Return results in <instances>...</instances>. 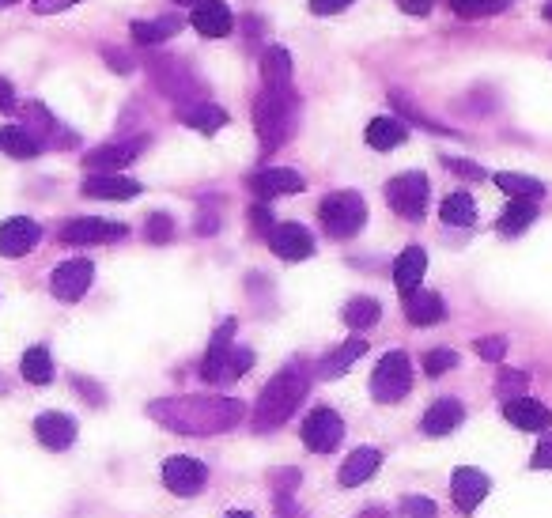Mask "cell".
<instances>
[{"label": "cell", "instance_id": "6da1fadb", "mask_svg": "<svg viewBox=\"0 0 552 518\" xmlns=\"http://www.w3.org/2000/svg\"><path fill=\"white\" fill-rule=\"evenodd\" d=\"M148 416L174 435H220L242 424V401L235 398H163L148 405Z\"/></svg>", "mask_w": 552, "mask_h": 518}, {"label": "cell", "instance_id": "7a4b0ae2", "mask_svg": "<svg viewBox=\"0 0 552 518\" xmlns=\"http://www.w3.org/2000/svg\"><path fill=\"white\" fill-rule=\"evenodd\" d=\"M307 386H311V371L303 363L280 367L273 379L265 382L258 405H254V416H250L254 432H273V428H280L299 409V401L307 398Z\"/></svg>", "mask_w": 552, "mask_h": 518}, {"label": "cell", "instance_id": "3957f363", "mask_svg": "<svg viewBox=\"0 0 552 518\" xmlns=\"http://www.w3.org/2000/svg\"><path fill=\"white\" fill-rule=\"evenodd\" d=\"M295 91L284 87V91H269L261 87L258 99H254V129H258L261 152H276L284 140L292 137L295 129Z\"/></svg>", "mask_w": 552, "mask_h": 518}, {"label": "cell", "instance_id": "277c9868", "mask_svg": "<svg viewBox=\"0 0 552 518\" xmlns=\"http://www.w3.org/2000/svg\"><path fill=\"white\" fill-rule=\"evenodd\" d=\"M318 220L333 239H352L367 224V205L356 190H337L318 205Z\"/></svg>", "mask_w": 552, "mask_h": 518}, {"label": "cell", "instance_id": "5b68a950", "mask_svg": "<svg viewBox=\"0 0 552 518\" xmlns=\"http://www.w3.org/2000/svg\"><path fill=\"white\" fill-rule=\"evenodd\" d=\"M413 390V363L405 352H386L379 363H375V375H371V398L379 405H397Z\"/></svg>", "mask_w": 552, "mask_h": 518}, {"label": "cell", "instance_id": "8992f818", "mask_svg": "<svg viewBox=\"0 0 552 518\" xmlns=\"http://www.w3.org/2000/svg\"><path fill=\"white\" fill-rule=\"evenodd\" d=\"M386 201H390V208H394L397 216H405V220H424L428 201H432V193H428V174L405 171V174H397V178H390Z\"/></svg>", "mask_w": 552, "mask_h": 518}, {"label": "cell", "instance_id": "52a82bcc", "mask_svg": "<svg viewBox=\"0 0 552 518\" xmlns=\"http://www.w3.org/2000/svg\"><path fill=\"white\" fill-rule=\"evenodd\" d=\"M163 484L171 488L174 496L190 500V496H197V492L208 484V469H205V462H197L190 454H174V458L163 462Z\"/></svg>", "mask_w": 552, "mask_h": 518}, {"label": "cell", "instance_id": "ba28073f", "mask_svg": "<svg viewBox=\"0 0 552 518\" xmlns=\"http://www.w3.org/2000/svg\"><path fill=\"white\" fill-rule=\"evenodd\" d=\"M345 439V420L333 413V409H314L307 420H303V447L314 450V454H329V450L341 447Z\"/></svg>", "mask_w": 552, "mask_h": 518}, {"label": "cell", "instance_id": "9c48e42d", "mask_svg": "<svg viewBox=\"0 0 552 518\" xmlns=\"http://www.w3.org/2000/svg\"><path fill=\"white\" fill-rule=\"evenodd\" d=\"M129 235V227L118 220H99V216H80L61 227V242L69 246H95V242H121Z\"/></svg>", "mask_w": 552, "mask_h": 518}, {"label": "cell", "instance_id": "30bf717a", "mask_svg": "<svg viewBox=\"0 0 552 518\" xmlns=\"http://www.w3.org/2000/svg\"><path fill=\"white\" fill-rule=\"evenodd\" d=\"M91 280H95V265H91L87 258L61 261L50 277V292L57 295L61 303H76V299H84L87 295Z\"/></svg>", "mask_w": 552, "mask_h": 518}, {"label": "cell", "instance_id": "8fae6325", "mask_svg": "<svg viewBox=\"0 0 552 518\" xmlns=\"http://www.w3.org/2000/svg\"><path fill=\"white\" fill-rule=\"evenodd\" d=\"M488 492H492V481L484 477L481 469L458 466L450 473V496H454V507H458V511H466V515L469 511H477Z\"/></svg>", "mask_w": 552, "mask_h": 518}, {"label": "cell", "instance_id": "7c38bea8", "mask_svg": "<svg viewBox=\"0 0 552 518\" xmlns=\"http://www.w3.org/2000/svg\"><path fill=\"white\" fill-rule=\"evenodd\" d=\"M265 239L280 261H303L314 254V235L303 224H276Z\"/></svg>", "mask_w": 552, "mask_h": 518}, {"label": "cell", "instance_id": "4fadbf2b", "mask_svg": "<svg viewBox=\"0 0 552 518\" xmlns=\"http://www.w3.org/2000/svg\"><path fill=\"white\" fill-rule=\"evenodd\" d=\"M38 239H42V227L35 220L12 216V220L0 224V258H23V254L35 250Z\"/></svg>", "mask_w": 552, "mask_h": 518}, {"label": "cell", "instance_id": "5bb4252c", "mask_svg": "<svg viewBox=\"0 0 552 518\" xmlns=\"http://www.w3.org/2000/svg\"><path fill=\"white\" fill-rule=\"evenodd\" d=\"M140 148H144V140H121V144H103V148L87 152V156H84V167H87V171H95V174H118L121 167H129V163L140 156Z\"/></svg>", "mask_w": 552, "mask_h": 518}, {"label": "cell", "instance_id": "9a60e30c", "mask_svg": "<svg viewBox=\"0 0 552 518\" xmlns=\"http://www.w3.org/2000/svg\"><path fill=\"white\" fill-rule=\"evenodd\" d=\"M193 31L205 38H224L235 31V16H231V8H227L224 0H201L197 8H193Z\"/></svg>", "mask_w": 552, "mask_h": 518}, {"label": "cell", "instance_id": "2e32d148", "mask_svg": "<svg viewBox=\"0 0 552 518\" xmlns=\"http://www.w3.org/2000/svg\"><path fill=\"white\" fill-rule=\"evenodd\" d=\"M80 190L84 197H99V201H133L140 193V182L125 174H87Z\"/></svg>", "mask_w": 552, "mask_h": 518}, {"label": "cell", "instance_id": "e0dca14e", "mask_svg": "<svg viewBox=\"0 0 552 518\" xmlns=\"http://www.w3.org/2000/svg\"><path fill=\"white\" fill-rule=\"evenodd\" d=\"M250 190L258 193L261 201H269V197H284V193H303V178L292 167H265V171L250 174Z\"/></svg>", "mask_w": 552, "mask_h": 518}, {"label": "cell", "instance_id": "ac0fdd59", "mask_svg": "<svg viewBox=\"0 0 552 518\" xmlns=\"http://www.w3.org/2000/svg\"><path fill=\"white\" fill-rule=\"evenodd\" d=\"M503 416H507V424L518 428V432H549L552 424V413L534 398H515L503 405Z\"/></svg>", "mask_w": 552, "mask_h": 518}, {"label": "cell", "instance_id": "d6986e66", "mask_svg": "<svg viewBox=\"0 0 552 518\" xmlns=\"http://www.w3.org/2000/svg\"><path fill=\"white\" fill-rule=\"evenodd\" d=\"M35 435L46 450H69L76 443V420L69 413H42L35 420Z\"/></svg>", "mask_w": 552, "mask_h": 518}, {"label": "cell", "instance_id": "ffe728a7", "mask_svg": "<svg viewBox=\"0 0 552 518\" xmlns=\"http://www.w3.org/2000/svg\"><path fill=\"white\" fill-rule=\"evenodd\" d=\"M401 299H405V318H409L413 326H435V322L447 318V303H443V295L439 292L416 288V292L401 295Z\"/></svg>", "mask_w": 552, "mask_h": 518}, {"label": "cell", "instance_id": "44dd1931", "mask_svg": "<svg viewBox=\"0 0 552 518\" xmlns=\"http://www.w3.org/2000/svg\"><path fill=\"white\" fill-rule=\"evenodd\" d=\"M382 466V450L375 447H356L352 454L345 458V466L337 469V481L345 484V488H356V484L371 481Z\"/></svg>", "mask_w": 552, "mask_h": 518}, {"label": "cell", "instance_id": "7402d4cb", "mask_svg": "<svg viewBox=\"0 0 552 518\" xmlns=\"http://www.w3.org/2000/svg\"><path fill=\"white\" fill-rule=\"evenodd\" d=\"M235 329H239V322L235 318H227L224 326L212 333V345H208L205 360H201V379L205 382H220V371H224V360L227 352H231V341H235Z\"/></svg>", "mask_w": 552, "mask_h": 518}, {"label": "cell", "instance_id": "603a6c76", "mask_svg": "<svg viewBox=\"0 0 552 518\" xmlns=\"http://www.w3.org/2000/svg\"><path fill=\"white\" fill-rule=\"evenodd\" d=\"M428 273V254L420 250V246H405L394 261V284L401 295H409L420 288V280Z\"/></svg>", "mask_w": 552, "mask_h": 518}, {"label": "cell", "instance_id": "cb8c5ba5", "mask_svg": "<svg viewBox=\"0 0 552 518\" xmlns=\"http://www.w3.org/2000/svg\"><path fill=\"white\" fill-rule=\"evenodd\" d=\"M466 420V409H462V401H454V398H439L424 413V420H420V432L424 435H432V439H439V435H450L458 424Z\"/></svg>", "mask_w": 552, "mask_h": 518}, {"label": "cell", "instance_id": "d4e9b609", "mask_svg": "<svg viewBox=\"0 0 552 518\" xmlns=\"http://www.w3.org/2000/svg\"><path fill=\"white\" fill-rule=\"evenodd\" d=\"M363 352H367V341H363V337H352V341H345V345L333 348L329 356H322V360H318V367H314V375H318V379H326V382L329 379H341L348 367L360 360Z\"/></svg>", "mask_w": 552, "mask_h": 518}, {"label": "cell", "instance_id": "484cf974", "mask_svg": "<svg viewBox=\"0 0 552 518\" xmlns=\"http://www.w3.org/2000/svg\"><path fill=\"white\" fill-rule=\"evenodd\" d=\"M261 84L269 87V91L292 87V57H288L284 46H269V50L261 53Z\"/></svg>", "mask_w": 552, "mask_h": 518}, {"label": "cell", "instance_id": "4316f807", "mask_svg": "<svg viewBox=\"0 0 552 518\" xmlns=\"http://www.w3.org/2000/svg\"><path fill=\"white\" fill-rule=\"evenodd\" d=\"M182 31V19L178 16H156V19H133V27H129V35L133 42L140 46H159V42H167Z\"/></svg>", "mask_w": 552, "mask_h": 518}, {"label": "cell", "instance_id": "83f0119b", "mask_svg": "<svg viewBox=\"0 0 552 518\" xmlns=\"http://www.w3.org/2000/svg\"><path fill=\"white\" fill-rule=\"evenodd\" d=\"M178 118L186 121L190 129H197V133L212 137V133H220V129L227 125V110L224 106H216V103H193V106H186Z\"/></svg>", "mask_w": 552, "mask_h": 518}, {"label": "cell", "instance_id": "f1b7e54d", "mask_svg": "<svg viewBox=\"0 0 552 518\" xmlns=\"http://www.w3.org/2000/svg\"><path fill=\"white\" fill-rule=\"evenodd\" d=\"M367 144L375 148V152H394L401 140H409V125H401L397 118H375L367 125Z\"/></svg>", "mask_w": 552, "mask_h": 518}, {"label": "cell", "instance_id": "f546056e", "mask_svg": "<svg viewBox=\"0 0 552 518\" xmlns=\"http://www.w3.org/2000/svg\"><path fill=\"white\" fill-rule=\"evenodd\" d=\"M0 152L12 159H35L42 152V144H38L23 125H4L0 129Z\"/></svg>", "mask_w": 552, "mask_h": 518}, {"label": "cell", "instance_id": "4dcf8cb0", "mask_svg": "<svg viewBox=\"0 0 552 518\" xmlns=\"http://www.w3.org/2000/svg\"><path fill=\"white\" fill-rule=\"evenodd\" d=\"M439 220L450 227H473L477 224V205L469 193H450L447 201L439 205Z\"/></svg>", "mask_w": 552, "mask_h": 518}, {"label": "cell", "instance_id": "1f68e13d", "mask_svg": "<svg viewBox=\"0 0 552 518\" xmlns=\"http://www.w3.org/2000/svg\"><path fill=\"white\" fill-rule=\"evenodd\" d=\"M19 371H23V379L27 382H35V386H46V382L53 379V356H50V348H27L23 352V360H19Z\"/></svg>", "mask_w": 552, "mask_h": 518}, {"label": "cell", "instance_id": "d6a6232c", "mask_svg": "<svg viewBox=\"0 0 552 518\" xmlns=\"http://www.w3.org/2000/svg\"><path fill=\"white\" fill-rule=\"evenodd\" d=\"M496 186H500L503 193H511V201H537V197H545V182H537L530 174L503 171V174H496Z\"/></svg>", "mask_w": 552, "mask_h": 518}, {"label": "cell", "instance_id": "836d02e7", "mask_svg": "<svg viewBox=\"0 0 552 518\" xmlns=\"http://www.w3.org/2000/svg\"><path fill=\"white\" fill-rule=\"evenodd\" d=\"M537 220V205L534 201H511V205L500 212V220H496V227H500L503 235H522L526 227Z\"/></svg>", "mask_w": 552, "mask_h": 518}, {"label": "cell", "instance_id": "e575fe53", "mask_svg": "<svg viewBox=\"0 0 552 518\" xmlns=\"http://www.w3.org/2000/svg\"><path fill=\"white\" fill-rule=\"evenodd\" d=\"M341 314H345V322L352 329H367L382 318V307H379V299H371V295H356V299H348Z\"/></svg>", "mask_w": 552, "mask_h": 518}, {"label": "cell", "instance_id": "d590c367", "mask_svg": "<svg viewBox=\"0 0 552 518\" xmlns=\"http://www.w3.org/2000/svg\"><path fill=\"white\" fill-rule=\"evenodd\" d=\"M450 12L458 19H481V16H496V12H507L515 0H447Z\"/></svg>", "mask_w": 552, "mask_h": 518}, {"label": "cell", "instance_id": "8d00e7d4", "mask_svg": "<svg viewBox=\"0 0 552 518\" xmlns=\"http://www.w3.org/2000/svg\"><path fill=\"white\" fill-rule=\"evenodd\" d=\"M250 367H254V352H250V348H231L227 360H224V371H220V382L242 379Z\"/></svg>", "mask_w": 552, "mask_h": 518}, {"label": "cell", "instance_id": "74e56055", "mask_svg": "<svg viewBox=\"0 0 552 518\" xmlns=\"http://www.w3.org/2000/svg\"><path fill=\"white\" fill-rule=\"evenodd\" d=\"M526 386H530V375L526 371H503L500 382H496V394L503 401H515V398H526Z\"/></svg>", "mask_w": 552, "mask_h": 518}, {"label": "cell", "instance_id": "f35d334b", "mask_svg": "<svg viewBox=\"0 0 552 518\" xmlns=\"http://www.w3.org/2000/svg\"><path fill=\"white\" fill-rule=\"evenodd\" d=\"M454 367H458V352H450V348H432V352L424 356V371H428L432 379L447 375V371H454Z\"/></svg>", "mask_w": 552, "mask_h": 518}, {"label": "cell", "instance_id": "ab89813d", "mask_svg": "<svg viewBox=\"0 0 552 518\" xmlns=\"http://www.w3.org/2000/svg\"><path fill=\"white\" fill-rule=\"evenodd\" d=\"M397 511H401V518H439V507L428 496H405Z\"/></svg>", "mask_w": 552, "mask_h": 518}, {"label": "cell", "instance_id": "60d3db41", "mask_svg": "<svg viewBox=\"0 0 552 518\" xmlns=\"http://www.w3.org/2000/svg\"><path fill=\"white\" fill-rule=\"evenodd\" d=\"M269 484H273V496H295V488H299V469H273V473H269Z\"/></svg>", "mask_w": 552, "mask_h": 518}, {"label": "cell", "instance_id": "b9f144b4", "mask_svg": "<svg viewBox=\"0 0 552 518\" xmlns=\"http://www.w3.org/2000/svg\"><path fill=\"white\" fill-rule=\"evenodd\" d=\"M477 348V356L488 363H500L507 356V337H481V341H473Z\"/></svg>", "mask_w": 552, "mask_h": 518}, {"label": "cell", "instance_id": "7bdbcfd3", "mask_svg": "<svg viewBox=\"0 0 552 518\" xmlns=\"http://www.w3.org/2000/svg\"><path fill=\"white\" fill-rule=\"evenodd\" d=\"M174 239V220L167 212L148 216V242H171Z\"/></svg>", "mask_w": 552, "mask_h": 518}, {"label": "cell", "instance_id": "ee69618b", "mask_svg": "<svg viewBox=\"0 0 552 518\" xmlns=\"http://www.w3.org/2000/svg\"><path fill=\"white\" fill-rule=\"evenodd\" d=\"M250 227L258 231V235H269L273 231V212H269V205L265 201H258V205H250Z\"/></svg>", "mask_w": 552, "mask_h": 518}, {"label": "cell", "instance_id": "f6af8a7d", "mask_svg": "<svg viewBox=\"0 0 552 518\" xmlns=\"http://www.w3.org/2000/svg\"><path fill=\"white\" fill-rule=\"evenodd\" d=\"M443 163H447V167H450L454 174H462V178H473V182H477V178H484L481 167H477V163H469V159H454V156H447Z\"/></svg>", "mask_w": 552, "mask_h": 518}, {"label": "cell", "instance_id": "bcb514c9", "mask_svg": "<svg viewBox=\"0 0 552 518\" xmlns=\"http://www.w3.org/2000/svg\"><path fill=\"white\" fill-rule=\"evenodd\" d=\"M530 466H534V469H552V435H545V439L537 443L534 458H530Z\"/></svg>", "mask_w": 552, "mask_h": 518}, {"label": "cell", "instance_id": "7dc6e473", "mask_svg": "<svg viewBox=\"0 0 552 518\" xmlns=\"http://www.w3.org/2000/svg\"><path fill=\"white\" fill-rule=\"evenodd\" d=\"M352 0H311V12L314 16H337V12H345Z\"/></svg>", "mask_w": 552, "mask_h": 518}, {"label": "cell", "instance_id": "c3c4849f", "mask_svg": "<svg viewBox=\"0 0 552 518\" xmlns=\"http://www.w3.org/2000/svg\"><path fill=\"white\" fill-rule=\"evenodd\" d=\"M16 110V87L0 76V114H12Z\"/></svg>", "mask_w": 552, "mask_h": 518}, {"label": "cell", "instance_id": "681fc988", "mask_svg": "<svg viewBox=\"0 0 552 518\" xmlns=\"http://www.w3.org/2000/svg\"><path fill=\"white\" fill-rule=\"evenodd\" d=\"M72 4H80V0H35V12L53 16V12H65V8H72Z\"/></svg>", "mask_w": 552, "mask_h": 518}, {"label": "cell", "instance_id": "f907efd6", "mask_svg": "<svg viewBox=\"0 0 552 518\" xmlns=\"http://www.w3.org/2000/svg\"><path fill=\"white\" fill-rule=\"evenodd\" d=\"M397 8L409 12V16H428L432 12V0H397Z\"/></svg>", "mask_w": 552, "mask_h": 518}, {"label": "cell", "instance_id": "816d5d0a", "mask_svg": "<svg viewBox=\"0 0 552 518\" xmlns=\"http://www.w3.org/2000/svg\"><path fill=\"white\" fill-rule=\"evenodd\" d=\"M76 390H80V394H87V398H91V405H103V390H99V386H95V382L76 379Z\"/></svg>", "mask_w": 552, "mask_h": 518}, {"label": "cell", "instance_id": "f5cc1de1", "mask_svg": "<svg viewBox=\"0 0 552 518\" xmlns=\"http://www.w3.org/2000/svg\"><path fill=\"white\" fill-rule=\"evenodd\" d=\"M106 61H110V65H114V69L118 72H129L133 69V61H129V57H121V53H114V46H106Z\"/></svg>", "mask_w": 552, "mask_h": 518}, {"label": "cell", "instance_id": "db71d44e", "mask_svg": "<svg viewBox=\"0 0 552 518\" xmlns=\"http://www.w3.org/2000/svg\"><path fill=\"white\" fill-rule=\"evenodd\" d=\"M356 518H390V511H386V507H363Z\"/></svg>", "mask_w": 552, "mask_h": 518}, {"label": "cell", "instance_id": "11a10c76", "mask_svg": "<svg viewBox=\"0 0 552 518\" xmlns=\"http://www.w3.org/2000/svg\"><path fill=\"white\" fill-rule=\"evenodd\" d=\"M224 518H254V515H250V511H227Z\"/></svg>", "mask_w": 552, "mask_h": 518}, {"label": "cell", "instance_id": "9f6ffc18", "mask_svg": "<svg viewBox=\"0 0 552 518\" xmlns=\"http://www.w3.org/2000/svg\"><path fill=\"white\" fill-rule=\"evenodd\" d=\"M541 16H545V19H549V23H552V0H545V8H541Z\"/></svg>", "mask_w": 552, "mask_h": 518}, {"label": "cell", "instance_id": "6f0895ef", "mask_svg": "<svg viewBox=\"0 0 552 518\" xmlns=\"http://www.w3.org/2000/svg\"><path fill=\"white\" fill-rule=\"evenodd\" d=\"M12 4H19V0H0V8H12Z\"/></svg>", "mask_w": 552, "mask_h": 518}, {"label": "cell", "instance_id": "680465c9", "mask_svg": "<svg viewBox=\"0 0 552 518\" xmlns=\"http://www.w3.org/2000/svg\"><path fill=\"white\" fill-rule=\"evenodd\" d=\"M174 4H193V8H197V4H201V0H174Z\"/></svg>", "mask_w": 552, "mask_h": 518}]
</instances>
